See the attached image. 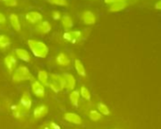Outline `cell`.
<instances>
[{
	"label": "cell",
	"mask_w": 161,
	"mask_h": 129,
	"mask_svg": "<svg viewBox=\"0 0 161 129\" xmlns=\"http://www.w3.org/2000/svg\"><path fill=\"white\" fill-rule=\"evenodd\" d=\"M28 47L35 57L38 58H46L48 54V47L42 41H38L35 39L28 40Z\"/></svg>",
	"instance_id": "obj_1"
},
{
	"label": "cell",
	"mask_w": 161,
	"mask_h": 129,
	"mask_svg": "<svg viewBox=\"0 0 161 129\" xmlns=\"http://www.w3.org/2000/svg\"><path fill=\"white\" fill-rule=\"evenodd\" d=\"M13 82L14 83H21L26 81H32L33 76L31 73L30 70L26 66H19L13 72Z\"/></svg>",
	"instance_id": "obj_2"
},
{
	"label": "cell",
	"mask_w": 161,
	"mask_h": 129,
	"mask_svg": "<svg viewBox=\"0 0 161 129\" xmlns=\"http://www.w3.org/2000/svg\"><path fill=\"white\" fill-rule=\"evenodd\" d=\"M47 87H49V88L55 93H60L61 91H63L64 89V83L63 76L57 73L49 74V82Z\"/></svg>",
	"instance_id": "obj_3"
},
{
	"label": "cell",
	"mask_w": 161,
	"mask_h": 129,
	"mask_svg": "<svg viewBox=\"0 0 161 129\" xmlns=\"http://www.w3.org/2000/svg\"><path fill=\"white\" fill-rule=\"evenodd\" d=\"M83 38V32L80 31H66L63 34V39L71 44H76Z\"/></svg>",
	"instance_id": "obj_4"
},
{
	"label": "cell",
	"mask_w": 161,
	"mask_h": 129,
	"mask_svg": "<svg viewBox=\"0 0 161 129\" xmlns=\"http://www.w3.org/2000/svg\"><path fill=\"white\" fill-rule=\"evenodd\" d=\"M19 105L28 113L31 109L32 106V99L29 91H24L20 100H19Z\"/></svg>",
	"instance_id": "obj_5"
},
{
	"label": "cell",
	"mask_w": 161,
	"mask_h": 129,
	"mask_svg": "<svg viewBox=\"0 0 161 129\" xmlns=\"http://www.w3.org/2000/svg\"><path fill=\"white\" fill-rule=\"evenodd\" d=\"M48 114V106L45 104H38L32 111V117L35 120H40Z\"/></svg>",
	"instance_id": "obj_6"
},
{
	"label": "cell",
	"mask_w": 161,
	"mask_h": 129,
	"mask_svg": "<svg viewBox=\"0 0 161 129\" xmlns=\"http://www.w3.org/2000/svg\"><path fill=\"white\" fill-rule=\"evenodd\" d=\"M31 90H32V93L38 98L42 99V98H44L46 96L45 87L38 80H32V82H31Z\"/></svg>",
	"instance_id": "obj_7"
},
{
	"label": "cell",
	"mask_w": 161,
	"mask_h": 129,
	"mask_svg": "<svg viewBox=\"0 0 161 129\" xmlns=\"http://www.w3.org/2000/svg\"><path fill=\"white\" fill-rule=\"evenodd\" d=\"M63 79H64V89H66L67 91H72L75 89L76 87V79L75 77L70 74V73H64L63 75Z\"/></svg>",
	"instance_id": "obj_8"
},
{
	"label": "cell",
	"mask_w": 161,
	"mask_h": 129,
	"mask_svg": "<svg viewBox=\"0 0 161 129\" xmlns=\"http://www.w3.org/2000/svg\"><path fill=\"white\" fill-rule=\"evenodd\" d=\"M4 64L5 67L8 70L9 73L13 74V72L15 70V67L17 64V60H16V57L13 54H10V55H7L5 58H4Z\"/></svg>",
	"instance_id": "obj_9"
},
{
	"label": "cell",
	"mask_w": 161,
	"mask_h": 129,
	"mask_svg": "<svg viewBox=\"0 0 161 129\" xmlns=\"http://www.w3.org/2000/svg\"><path fill=\"white\" fill-rule=\"evenodd\" d=\"M64 120L69 123L76 124V125H80L83 123V119L77 113H74V112H65L64 114Z\"/></svg>",
	"instance_id": "obj_10"
},
{
	"label": "cell",
	"mask_w": 161,
	"mask_h": 129,
	"mask_svg": "<svg viewBox=\"0 0 161 129\" xmlns=\"http://www.w3.org/2000/svg\"><path fill=\"white\" fill-rule=\"evenodd\" d=\"M55 63L60 67L66 68L70 64L71 60H70V57L65 52H60L55 58Z\"/></svg>",
	"instance_id": "obj_11"
},
{
	"label": "cell",
	"mask_w": 161,
	"mask_h": 129,
	"mask_svg": "<svg viewBox=\"0 0 161 129\" xmlns=\"http://www.w3.org/2000/svg\"><path fill=\"white\" fill-rule=\"evenodd\" d=\"M82 20L87 26H92L96 23L97 17L95 14L91 11H85L82 14Z\"/></svg>",
	"instance_id": "obj_12"
},
{
	"label": "cell",
	"mask_w": 161,
	"mask_h": 129,
	"mask_svg": "<svg viewBox=\"0 0 161 129\" xmlns=\"http://www.w3.org/2000/svg\"><path fill=\"white\" fill-rule=\"evenodd\" d=\"M11 111H12L13 117L16 120H21L27 115V112L19 105V104H12L11 105Z\"/></svg>",
	"instance_id": "obj_13"
},
{
	"label": "cell",
	"mask_w": 161,
	"mask_h": 129,
	"mask_svg": "<svg viewBox=\"0 0 161 129\" xmlns=\"http://www.w3.org/2000/svg\"><path fill=\"white\" fill-rule=\"evenodd\" d=\"M26 20L31 24H38L42 21L43 15L38 12H29L26 14Z\"/></svg>",
	"instance_id": "obj_14"
},
{
	"label": "cell",
	"mask_w": 161,
	"mask_h": 129,
	"mask_svg": "<svg viewBox=\"0 0 161 129\" xmlns=\"http://www.w3.org/2000/svg\"><path fill=\"white\" fill-rule=\"evenodd\" d=\"M36 31L42 35L47 34L51 31V25L48 21H41L37 24L36 26Z\"/></svg>",
	"instance_id": "obj_15"
},
{
	"label": "cell",
	"mask_w": 161,
	"mask_h": 129,
	"mask_svg": "<svg viewBox=\"0 0 161 129\" xmlns=\"http://www.w3.org/2000/svg\"><path fill=\"white\" fill-rule=\"evenodd\" d=\"M127 5H128V0H122V1H119V2L109 5L108 11L111 13H118V12L123 11L127 7Z\"/></svg>",
	"instance_id": "obj_16"
},
{
	"label": "cell",
	"mask_w": 161,
	"mask_h": 129,
	"mask_svg": "<svg viewBox=\"0 0 161 129\" xmlns=\"http://www.w3.org/2000/svg\"><path fill=\"white\" fill-rule=\"evenodd\" d=\"M14 53H15V56L18 59H20L21 61L26 62V63L31 62V54L28 50H26L24 48H15Z\"/></svg>",
	"instance_id": "obj_17"
},
{
	"label": "cell",
	"mask_w": 161,
	"mask_h": 129,
	"mask_svg": "<svg viewBox=\"0 0 161 129\" xmlns=\"http://www.w3.org/2000/svg\"><path fill=\"white\" fill-rule=\"evenodd\" d=\"M9 20H10V23H11L12 28H13L15 31H17V32L21 31V23H20V19H19V17H18V15H17L16 14H11L9 15Z\"/></svg>",
	"instance_id": "obj_18"
},
{
	"label": "cell",
	"mask_w": 161,
	"mask_h": 129,
	"mask_svg": "<svg viewBox=\"0 0 161 129\" xmlns=\"http://www.w3.org/2000/svg\"><path fill=\"white\" fill-rule=\"evenodd\" d=\"M74 67H75V70L77 71V73L83 78H86L87 76L86 74V70L84 66V64L82 63V61L79 60V59H75L74 60Z\"/></svg>",
	"instance_id": "obj_19"
},
{
	"label": "cell",
	"mask_w": 161,
	"mask_h": 129,
	"mask_svg": "<svg viewBox=\"0 0 161 129\" xmlns=\"http://www.w3.org/2000/svg\"><path fill=\"white\" fill-rule=\"evenodd\" d=\"M80 91L79 90H72L70 91V94H69V102L70 104L75 106V107H78L79 106V104H80Z\"/></svg>",
	"instance_id": "obj_20"
},
{
	"label": "cell",
	"mask_w": 161,
	"mask_h": 129,
	"mask_svg": "<svg viewBox=\"0 0 161 129\" xmlns=\"http://www.w3.org/2000/svg\"><path fill=\"white\" fill-rule=\"evenodd\" d=\"M12 45L11 38L6 34H0V50H4Z\"/></svg>",
	"instance_id": "obj_21"
},
{
	"label": "cell",
	"mask_w": 161,
	"mask_h": 129,
	"mask_svg": "<svg viewBox=\"0 0 161 129\" xmlns=\"http://www.w3.org/2000/svg\"><path fill=\"white\" fill-rule=\"evenodd\" d=\"M37 76H38V81L44 87L48 86V82H49V74H48V72H47L46 70H39Z\"/></svg>",
	"instance_id": "obj_22"
},
{
	"label": "cell",
	"mask_w": 161,
	"mask_h": 129,
	"mask_svg": "<svg viewBox=\"0 0 161 129\" xmlns=\"http://www.w3.org/2000/svg\"><path fill=\"white\" fill-rule=\"evenodd\" d=\"M61 23H62L63 28H64L65 31L70 30V29L74 26V22H73L72 18H71L69 15H64V16H62V18H61Z\"/></svg>",
	"instance_id": "obj_23"
},
{
	"label": "cell",
	"mask_w": 161,
	"mask_h": 129,
	"mask_svg": "<svg viewBox=\"0 0 161 129\" xmlns=\"http://www.w3.org/2000/svg\"><path fill=\"white\" fill-rule=\"evenodd\" d=\"M80 95L84 100H86V102H90L91 101V93L89 91V89L86 87V86H82L80 88Z\"/></svg>",
	"instance_id": "obj_24"
},
{
	"label": "cell",
	"mask_w": 161,
	"mask_h": 129,
	"mask_svg": "<svg viewBox=\"0 0 161 129\" xmlns=\"http://www.w3.org/2000/svg\"><path fill=\"white\" fill-rule=\"evenodd\" d=\"M97 107H98V111L103 116H109L111 114V111H110L109 107L105 104H103V103H98Z\"/></svg>",
	"instance_id": "obj_25"
},
{
	"label": "cell",
	"mask_w": 161,
	"mask_h": 129,
	"mask_svg": "<svg viewBox=\"0 0 161 129\" xmlns=\"http://www.w3.org/2000/svg\"><path fill=\"white\" fill-rule=\"evenodd\" d=\"M88 117L93 121H99L103 119V115L98 110H95V109H92L88 112Z\"/></svg>",
	"instance_id": "obj_26"
},
{
	"label": "cell",
	"mask_w": 161,
	"mask_h": 129,
	"mask_svg": "<svg viewBox=\"0 0 161 129\" xmlns=\"http://www.w3.org/2000/svg\"><path fill=\"white\" fill-rule=\"evenodd\" d=\"M47 1L53 5L56 6H62V7H65L68 5V1L67 0H47Z\"/></svg>",
	"instance_id": "obj_27"
},
{
	"label": "cell",
	"mask_w": 161,
	"mask_h": 129,
	"mask_svg": "<svg viewBox=\"0 0 161 129\" xmlns=\"http://www.w3.org/2000/svg\"><path fill=\"white\" fill-rule=\"evenodd\" d=\"M8 7H15L17 5V0H0Z\"/></svg>",
	"instance_id": "obj_28"
},
{
	"label": "cell",
	"mask_w": 161,
	"mask_h": 129,
	"mask_svg": "<svg viewBox=\"0 0 161 129\" xmlns=\"http://www.w3.org/2000/svg\"><path fill=\"white\" fill-rule=\"evenodd\" d=\"M52 18L53 20H61L62 14L59 11H53L52 12Z\"/></svg>",
	"instance_id": "obj_29"
},
{
	"label": "cell",
	"mask_w": 161,
	"mask_h": 129,
	"mask_svg": "<svg viewBox=\"0 0 161 129\" xmlns=\"http://www.w3.org/2000/svg\"><path fill=\"white\" fill-rule=\"evenodd\" d=\"M7 24V18L5 16V14H3L2 13H0V25L5 26Z\"/></svg>",
	"instance_id": "obj_30"
},
{
	"label": "cell",
	"mask_w": 161,
	"mask_h": 129,
	"mask_svg": "<svg viewBox=\"0 0 161 129\" xmlns=\"http://www.w3.org/2000/svg\"><path fill=\"white\" fill-rule=\"evenodd\" d=\"M119 1H122V0H104V3L107 5H111V4L119 2Z\"/></svg>",
	"instance_id": "obj_31"
},
{
	"label": "cell",
	"mask_w": 161,
	"mask_h": 129,
	"mask_svg": "<svg viewBox=\"0 0 161 129\" xmlns=\"http://www.w3.org/2000/svg\"><path fill=\"white\" fill-rule=\"evenodd\" d=\"M154 8H155L156 10L161 11V0H158V1L154 4Z\"/></svg>",
	"instance_id": "obj_32"
},
{
	"label": "cell",
	"mask_w": 161,
	"mask_h": 129,
	"mask_svg": "<svg viewBox=\"0 0 161 129\" xmlns=\"http://www.w3.org/2000/svg\"><path fill=\"white\" fill-rule=\"evenodd\" d=\"M38 129H52V128H51V127L49 126V124H48V123L47 122L46 124L42 125V126H41L40 128H38Z\"/></svg>",
	"instance_id": "obj_33"
}]
</instances>
